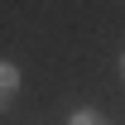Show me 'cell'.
Returning a JSON list of instances; mask_svg holds the SVG:
<instances>
[{"label":"cell","instance_id":"obj_1","mask_svg":"<svg viewBox=\"0 0 125 125\" xmlns=\"http://www.w3.org/2000/svg\"><path fill=\"white\" fill-rule=\"evenodd\" d=\"M15 92H19V72L10 67V62H0V111L15 101Z\"/></svg>","mask_w":125,"mask_h":125},{"label":"cell","instance_id":"obj_2","mask_svg":"<svg viewBox=\"0 0 125 125\" xmlns=\"http://www.w3.org/2000/svg\"><path fill=\"white\" fill-rule=\"evenodd\" d=\"M67 125H106V120H101V111H77Z\"/></svg>","mask_w":125,"mask_h":125},{"label":"cell","instance_id":"obj_3","mask_svg":"<svg viewBox=\"0 0 125 125\" xmlns=\"http://www.w3.org/2000/svg\"><path fill=\"white\" fill-rule=\"evenodd\" d=\"M120 77H125V53H120Z\"/></svg>","mask_w":125,"mask_h":125}]
</instances>
